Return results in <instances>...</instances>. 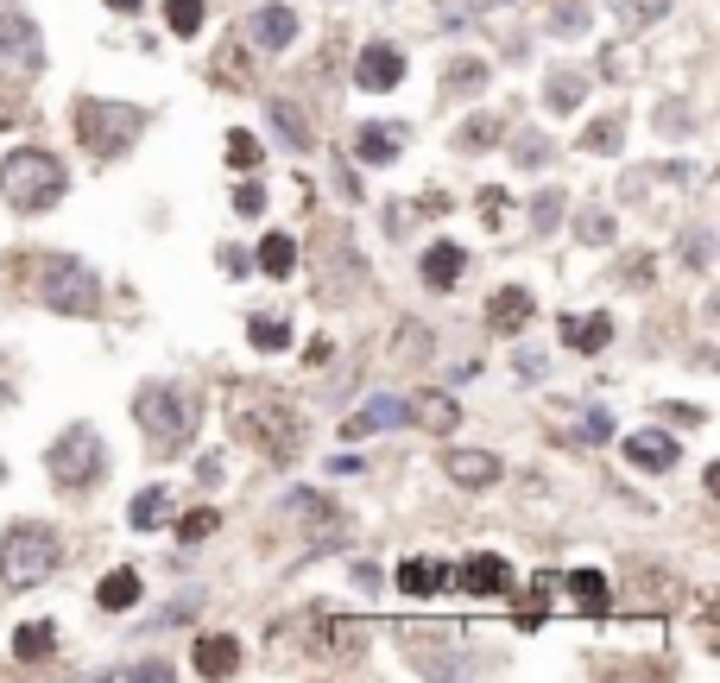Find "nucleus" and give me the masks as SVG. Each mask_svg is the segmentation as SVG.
<instances>
[{
	"instance_id": "nucleus-14",
	"label": "nucleus",
	"mask_w": 720,
	"mask_h": 683,
	"mask_svg": "<svg viewBox=\"0 0 720 683\" xmlns=\"http://www.w3.org/2000/svg\"><path fill=\"white\" fill-rule=\"evenodd\" d=\"M392 425H411V399H398V392H379V399H367V406L354 411L342 437H373V430H392Z\"/></svg>"
},
{
	"instance_id": "nucleus-42",
	"label": "nucleus",
	"mask_w": 720,
	"mask_h": 683,
	"mask_svg": "<svg viewBox=\"0 0 720 683\" xmlns=\"http://www.w3.org/2000/svg\"><path fill=\"white\" fill-rule=\"evenodd\" d=\"M108 7H115V13H134V7H139V0H108Z\"/></svg>"
},
{
	"instance_id": "nucleus-10",
	"label": "nucleus",
	"mask_w": 720,
	"mask_h": 683,
	"mask_svg": "<svg viewBox=\"0 0 720 683\" xmlns=\"http://www.w3.org/2000/svg\"><path fill=\"white\" fill-rule=\"evenodd\" d=\"M443 475L455 481V488H493L506 469H500L493 449H443Z\"/></svg>"
},
{
	"instance_id": "nucleus-39",
	"label": "nucleus",
	"mask_w": 720,
	"mask_h": 683,
	"mask_svg": "<svg viewBox=\"0 0 720 683\" xmlns=\"http://www.w3.org/2000/svg\"><path fill=\"white\" fill-rule=\"evenodd\" d=\"M234 209L259 215V209H266V184H240V191H234Z\"/></svg>"
},
{
	"instance_id": "nucleus-16",
	"label": "nucleus",
	"mask_w": 720,
	"mask_h": 683,
	"mask_svg": "<svg viewBox=\"0 0 720 683\" xmlns=\"http://www.w3.org/2000/svg\"><path fill=\"white\" fill-rule=\"evenodd\" d=\"M190 664L203 677H234V671H240V640H234V633H203Z\"/></svg>"
},
{
	"instance_id": "nucleus-41",
	"label": "nucleus",
	"mask_w": 720,
	"mask_h": 683,
	"mask_svg": "<svg viewBox=\"0 0 720 683\" xmlns=\"http://www.w3.org/2000/svg\"><path fill=\"white\" fill-rule=\"evenodd\" d=\"M127 677H146V683H165V677H171V664H165V658H139V664H127Z\"/></svg>"
},
{
	"instance_id": "nucleus-3",
	"label": "nucleus",
	"mask_w": 720,
	"mask_h": 683,
	"mask_svg": "<svg viewBox=\"0 0 720 683\" xmlns=\"http://www.w3.org/2000/svg\"><path fill=\"white\" fill-rule=\"evenodd\" d=\"M134 418L139 430H146V443L158 449V456H184L196 437V399L190 387H177V380H146V387L134 392Z\"/></svg>"
},
{
	"instance_id": "nucleus-38",
	"label": "nucleus",
	"mask_w": 720,
	"mask_h": 683,
	"mask_svg": "<svg viewBox=\"0 0 720 683\" xmlns=\"http://www.w3.org/2000/svg\"><path fill=\"white\" fill-rule=\"evenodd\" d=\"M228 158H234V165H254V158H259V139L247 134V127H234V139H228Z\"/></svg>"
},
{
	"instance_id": "nucleus-25",
	"label": "nucleus",
	"mask_w": 720,
	"mask_h": 683,
	"mask_svg": "<svg viewBox=\"0 0 720 683\" xmlns=\"http://www.w3.org/2000/svg\"><path fill=\"white\" fill-rule=\"evenodd\" d=\"M411 418H417V425H430L436 437H448V430L462 425V411H455V399H448V392H424V399H411Z\"/></svg>"
},
{
	"instance_id": "nucleus-8",
	"label": "nucleus",
	"mask_w": 720,
	"mask_h": 683,
	"mask_svg": "<svg viewBox=\"0 0 720 683\" xmlns=\"http://www.w3.org/2000/svg\"><path fill=\"white\" fill-rule=\"evenodd\" d=\"M234 430H240L254 449L278 456V462H285V456H297V437H304V430H297V418L285 406H240V411H234Z\"/></svg>"
},
{
	"instance_id": "nucleus-24",
	"label": "nucleus",
	"mask_w": 720,
	"mask_h": 683,
	"mask_svg": "<svg viewBox=\"0 0 720 683\" xmlns=\"http://www.w3.org/2000/svg\"><path fill=\"white\" fill-rule=\"evenodd\" d=\"M487 77H493L487 58H455L443 70V89H448V96H481V89H487Z\"/></svg>"
},
{
	"instance_id": "nucleus-37",
	"label": "nucleus",
	"mask_w": 720,
	"mask_h": 683,
	"mask_svg": "<svg viewBox=\"0 0 720 683\" xmlns=\"http://www.w3.org/2000/svg\"><path fill=\"white\" fill-rule=\"evenodd\" d=\"M582 241H594V247H601V241H613V215H606V209H588V215H582Z\"/></svg>"
},
{
	"instance_id": "nucleus-21",
	"label": "nucleus",
	"mask_w": 720,
	"mask_h": 683,
	"mask_svg": "<svg viewBox=\"0 0 720 683\" xmlns=\"http://www.w3.org/2000/svg\"><path fill=\"white\" fill-rule=\"evenodd\" d=\"M563 342L575 354H601L606 342H613V316L594 311V316H563Z\"/></svg>"
},
{
	"instance_id": "nucleus-40",
	"label": "nucleus",
	"mask_w": 720,
	"mask_h": 683,
	"mask_svg": "<svg viewBox=\"0 0 720 683\" xmlns=\"http://www.w3.org/2000/svg\"><path fill=\"white\" fill-rule=\"evenodd\" d=\"M682 260H689V266H708V228H689V241H682Z\"/></svg>"
},
{
	"instance_id": "nucleus-34",
	"label": "nucleus",
	"mask_w": 720,
	"mask_h": 683,
	"mask_svg": "<svg viewBox=\"0 0 720 683\" xmlns=\"http://www.w3.org/2000/svg\"><path fill=\"white\" fill-rule=\"evenodd\" d=\"M620 134H625V120L620 115H606V120H594V127H588V153H620Z\"/></svg>"
},
{
	"instance_id": "nucleus-11",
	"label": "nucleus",
	"mask_w": 720,
	"mask_h": 683,
	"mask_svg": "<svg viewBox=\"0 0 720 683\" xmlns=\"http://www.w3.org/2000/svg\"><path fill=\"white\" fill-rule=\"evenodd\" d=\"M417 266H424L430 292H455V285L467 279V247H462V241H430Z\"/></svg>"
},
{
	"instance_id": "nucleus-6",
	"label": "nucleus",
	"mask_w": 720,
	"mask_h": 683,
	"mask_svg": "<svg viewBox=\"0 0 720 683\" xmlns=\"http://www.w3.org/2000/svg\"><path fill=\"white\" fill-rule=\"evenodd\" d=\"M32 285H39V304L45 311H63V316H96L101 311V279L82 266V260H39V273H32Z\"/></svg>"
},
{
	"instance_id": "nucleus-22",
	"label": "nucleus",
	"mask_w": 720,
	"mask_h": 683,
	"mask_svg": "<svg viewBox=\"0 0 720 683\" xmlns=\"http://www.w3.org/2000/svg\"><path fill=\"white\" fill-rule=\"evenodd\" d=\"M96 607L101 614H127V607H139V569H108V576H101L96 583Z\"/></svg>"
},
{
	"instance_id": "nucleus-13",
	"label": "nucleus",
	"mask_w": 720,
	"mask_h": 683,
	"mask_svg": "<svg viewBox=\"0 0 720 683\" xmlns=\"http://www.w3.org/2000/svg\"><path fill=\"white\" fill-rule=\"evenodd\" d=\"M620 449H625V462H639V469H651V475H670L677 469V456H682V443L677 437H663V430H632Z\"/></svg>"
},
{
	"instance_id": "nucleus-26",
	"label": "nucleus",
	"mask_w": 720,
	"mask_h": 683,
	"mask_svg": "<svg viewBox=\"0 0 720 683\" xmlns=\"http://www.w3.org/2000/svg\"><path fill=\"white\" fill-rule=\"evenodd\" d=\"M259 273H266V279H292L297 273V241L292 235H259Z\"/></svg>"
},
{
	"instance_id": "nucleus-30",
	"label": "nucleus",
	"mask_w": 720,
	"mask_h": 683,
	"mask_svg": "<svg viewBox=\"0 0 720 683\" xmlns=\"http://www.w3.org/2000/svg\"><path fill=\"white\" fill-rule=\"evenodd\" d=\"M569 588H575V602H582L588 614H601L606 607V576L601 569H569Z\"/></svg>"
},
{
	"instance_id": "nucleus-2",
	"label": "nucleus",
	"mask_w": 720,
	"mask_h": 683,
	"mask_svg": "<svg viewBox=\"0 0 720 683\" xmlns=\"http://www.w3.org/2000/svg\"><path fill=\"white\" fill-rule=\"evenodd\" d=\"M58 569H63V538L45 519H13L0 531V588L26 595V588L51 583Z\"/></svg>"
},
{
	"instance_id": "nucleus-12",
	"label": "nucleus",
	"mask_w": 720,
	"mask_h": 683,
	"mask_svg": "<svg viewBox=\"0 0 720 683\" xmlns=\"http://www.w3.org/2000/svg\"><path fill=\"white\" fill-rule=\"evenodd\" d=\"M448 576H455L467 595H506L512 588V564L506 557H493V550H474V557H467L462 569H448Z\"/></svg>"
},
{
	"instance_id": "nucleus-4",
	"label": "nucleus",
	"mask_w": 720,
	"mask_h": 683,
	"mask_svg": "<svg viewBox=\"0 0 720 683\" xmlns=\"http://www.w3.org/2000/svg\"><path fill=\"white\" fill-rule=\"evenodd\" d=\"M70 120H77L82 146H89L96 158H120V153H134V139L146 134V115H139L134 101H96V96H82Z\"/></svg>"
},
{
	"instance_id": "nucleus-31",
	"label": "nucleus",
	"mask_w": 720,
	"mask_h": 683,
	"mask_svg": "<svg viewBox=\"0 0 720 683\" xmlns=\"http://www.w3.org/2000/svg\"><path fill=\"white\" fill-rule=\"evenodd\" d=\"M165 26L177 39H196L203 32V0H165Z\"/></svg>"
},
{
	"instance_id": "nucleus-23",
	"label": "nucleus",
	"mask_w": 720,
	"mask_h": 683,
	"mask_svg": "<svg viewBox=\"0 0 720 683\" xmlns=\"http://www.w3.org/2000/svg\"><path fill=\"white\" fill-rule=\"evenodd\" d=\"M51 652H58V626H51V621L13 626V658H20V664H45Z\"/></svg>"
},
{
	"instance_id": "nucleus-19",
	"label": "nucleus",
	"mask_w": 720,
	"mask_h": 683,
	"mask_svg": "<svg viewBox=\"0 0 720 683\" xmlns=\"http://www.w3.org/2000/svg\"><path fill=\"white\" fill-rule=\"evenodd\" d=\"M531 311H537V304H531V292L525 285H506V292H493V304H487V323L500 335H519L531 323Z\"/></svg>"
},
{
	"instance_id": "nucleus-27",
	"label": "nucleus",
	"mask_w": 720,
	"mask_h": 683,
	"mask_svg": "<svg viewBox=\"0 0 720 683\" xmlns=\"http://www.w3.org/2000/svg\"><path fill=\"white\" fill-rule=\"evenodd\" d=\"M544 101L556 108V115L582 108V101H588V77H582V70H556V77H550V89H544Z\"/></svg>"
},
{
	"instance_id": "nucleus-36",
	"label": "nucleus",
	"mask_w": 720,
	"mask_h": 683,
	"mask_svg": "<svg viewBox=\"0 0 720 683\" xmlns=\"http://www.w3.org/2000/svg\"><path fill=\"white\" fill-rule=\"evenodd\" d=\"M493 134H500L493 120H462V134H455V146H462V153H487V146H493Z\"/></svg>"
},
{
	"instance_id": "nucleus-1",
	"label": "nucleus",
	"mask_w": 720,
	"mask_h": 683,
	"mask_svg": "<svg viewBox=\"0 0 720 683\" xmlns=\"http://www.w3.org/2000/svg\"><path fill=\"white\" fill-rule=\"evenodd\" d=\"M63 191H70V172H63L58 153H45V146H20V153L0 158V203H7L13 215L58 209Z\"/></svg>"
},
{
	"instance_id": "nucleus-32",
	"label": "nucleus",
	"mask_w": 720,
	"mask_h": 683,
	"mask_svg": "<svg viewBox=\"0 0 720 683\" xmlns=\"http://www.w3.org/2000/svg\"><path fill=\"white\" fill-rule=\"evenodd\" d=\"M247 335H254V349H266V354H278L285 342H292L285 316H254V323H247Z\"/></svg>"
},
{
	"instance_id": "nucleus-20",
	"label": "nucleus",
	"mask_w": 720,
	"mask_h": 683,
	"mask_svg": "<svg viewBox=\"0 0 720 683\" xmlns=\"http://www.w3.org/2000/svg\"><path fill=\"white\" fill-rule=\"evenodd\" d=\"M392 583L405 588V595H417V602H424V595H443V588H448V564H436V557H405Z\"/></svg>"
},
{
	"instance_id": "nucleus-9",
	"label": "nucleus",
	"mask_w": 720,
	"mask_h": 683,
	"mask_svg": "<svg viewBox=\"0 0 720 683\" xmlns=\"http://www.w3.org/2000/svg\"><path fill=\"white\" fill-rule=\"evenodd\" d=\"M405 82V51L386 39L361 45V58H354V89H367V96H392Z\"/></svg>"
},
{
	"instance_id": "nucleus-5",
	"label": "nucleus",
	"mask_w": 720,
	"mask_h": 683,
	"mask_svg": "<svg viewBox=\"0 0 720 683\" xmlns=\"http://www.w3.org/2000/svg\"><path fill=\"white\" fill-rule=\"evenodd\" d=\"M45 469H51V481L70 494H89L101 481V469H108V443H101L96 425H70L58 430V443L45 449Z\"/></svg>"
},
{
	"instance_id": "nucleus-15",
	"label": "nucleus",
	"mask_w": 720,
	"mask_h": 683,
	"mask_svg": "<svg viewBox=\"0 0 720 683\" xmlns=\"http://www.w3.org/2000/svg\"><path fill=\"white\" fill-rule=\"evenodd\" d=\"M247 32H254L259 51H292V39H297V13L285 7V0H273V7H259L254 20H247Z\"/></svg>"
},
{
	"instance_id": "nucleus-28",
	"label": "nucleus",
	"mask_w": 720,
	"mask_h": 683,
	"mask_svg": "<svg viewBox=\"0 0 720 683\" xmlns=\"http://www.w3.org/2000/svg\"><path fill=\"white\" fill-rule=\"evenodd\" d=\"M165 513H171V494H165V488H139L134 507H127V519H134L139 531H152V526H165Z\"/></svg>"
},
{
	"instance_id": "nucleus-35",
	"label": "nucleus",
	"mask_w": 720,
	"mask_h": 683,
	"mask_svg": "<svg viewBox=\"0 0 720 683\" xmlns=\"http://www.w3.org/2000/svg\"><path fill=\"white\" fill-rule=\"evenodd\" d=\"M556 222H563V196L544 191L537 203H531V228H537V235H556Z\"/></svg>"
},
{
	"instance_id": "nucleus-17",
	"label": "nucleus",
	"mask_w": 720,
	"mask_h": 683,
	"mask_svg": "<svg viewBox=\"0 0 720 683\" xmlns=\"http://www.w3.org/2000/svg\"><path fill=\"white\" fill-rule=\"evenodd\" d=\"M266 120H273V134H278V146H285V153H310V115H304V108H297V101H266Z\"/></svg>"
},
{
	"instance_id": "nucleus-29",
	"label": "nucleus",
	"mask_w": 720,
	"mask_h": 683,
	"mask_svg": "<svg viewBox=\"0 0 720 683\" xmlns=\"http://www.w3.org/2000/svg\"><path fill=\"white\" fill-rule=\"evenodd\" d=\"M550 158H556V146H550L544 134H531V127H525V134L512 139V165H525V172H544Z\"/></svg>"
},
{
	"instance_id": "nucleus-33",
	"label": "nucleus",
	"mask_w": 720,
	"mask_h": 683,
	"mask_svg": "<svg viewBox=\"0 0 720 683\" xmlns=\"http://www.w3.org/2000/svg\"><path fill=\"white\" fill-rule=\"evenodd\" d=\"M215 526H221V513H215V507H196V513H184V519H177V538H184V545H203Z\"/></svg>"
},
{
	"instance_id": "nucleus-18",
	"label": "nucleus",
	"mask_w": 720,
	"mask_h": 683,
	"mask_svg": "<svg viewBox=\"0 0 720 683\" xmlns=\"http://www.w3.org/2000/svg\"><path fill=\"white\" fill-rule=\"evenodd\" d=\"M405 146V127L398 120H367L361 134H354V158H367V165H392Z\"/></svg>"
},
{
	"instance_id": "nucleus-7",
	"label": "nucleus",
	"mask_w": 720,
	"mask_h": 683,
	"mask_svg": "<svg viewBox=\"0 0 720 683\" xmlns=\"http://www.w3.org/2000/svg\"><path fill=\"white\" fill-rule=\"evenodd\" d=\"M45 70V39H39V20L13 7V0H0V77L7 82H26Z\"/></svg>"
}]
</instances>
